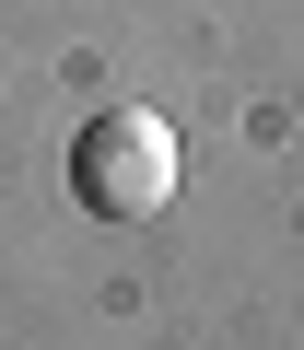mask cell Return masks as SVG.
I'll list each match as a JSON object with an SVG mask.
<instances>
[{
  "mask_svg": "<svg viewBox=\"0 0 304 350\" xmlns=\"http://www.w3.org/2000/svg\"><path fill=\"white\" fill-rule=\"evenodd\" d=\"M71 187L105 222H152V211L176 199V129L152 117V105H94L82 140H71Z\"/></svg>",
  "mask_w": 304,
  "mask_h": 350,
  "instance_id": "6da1fadb",
  "label": "cell"
}]
</instances>
